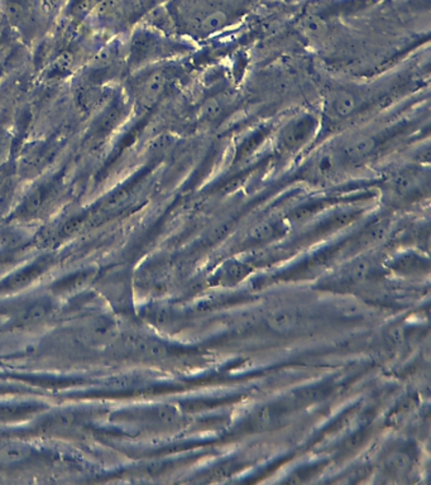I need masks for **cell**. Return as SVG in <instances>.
I'll list each match as a JSON object with an SVG mask.
<instances>
[{
    "instance_id": "obj_1",
    "label": "cell",
    "mask_w": 431,
    "mask_h": 485,
    "mask_svg": "<svg viewBox=\"0 0 431 485\" xmlns=\"http://www.w3.org/2000/svg\"><path fill=\"white\" fill-rule=\"evenodd\" d=\"M313 122L311 118L300 119L292 124L290 129L284 134V143L287 148H298L300 145L306 143L310 134L313 133Z\"/></svg>"
},
{
    "instance_id": "obj_2",
    "label": "cell",
    "mask_w": 431,
    "mask_h": 485,
    "mask_svg": "<svg viewBox=\"0 0 431 485\" xmlns=\"http://www.w3.org/2000/svg\"><path fill=\"white\" fill-rule=\"evenodd\" d=\"M357 101L348 91H338L331 96L329 101V110L336 118H344L354 110Z\"/></svg>"
},
{
    "instance_id": "obj_3",
    "label": "cell",
    "mask_w": 431,
    "mask_h": 485,
    "mask_svg": "<svg viewBox=\"0 0 431 485\" xmlns=\"http://www.w3.org/2000/svg\"><path fill=\"white\" fill-rule=\"evenodd\" d=\"M269 325L279 333H285V331H290L296 326L297 316L296 313L286 311V310H281V311H274V313H269Z\"/></svg>"
},
{
    "instance_id": "obj_4",
    "label": "cell",
    "mask_w": 431,
    "mask_h": 485,
    "mask_svg": "<svg viewBox=\"0 0 431 485\" xmlns=\"http://www.w3.org/2000/svg\"><path fill=\"white\" fill-rule=\"evenodd\" d=\"M29 449L24 445H8L0 450V463L13 464L23 461L29 457Z\"/></svg>"
},
{
    "instance_id": "obj_5",
    "label": "cell",
    "mask_w": 431,
    "mask_h": 485,
    "mask_svg": "<svg viewBox=\"0 0 431 485\" xmlns=\"http://www.w3.org/2000/svg\"><path fill=\"white\" fill-rule=\"evenodd\" d=\"M8 140H6V135L4 133L0 132V161L3 160V157L6 153V148H8Z\"/></svg>"
},
{
    "instance_id": "obj_6",
    "label": "cell",
    "mask_w": 431,
    "mask_h": 485,
    "mask_svg": "<svg viewBox=\"0 0 431 485\" xmlns=\"http://www.w3.org/2000/svg\"><path fill=\"white\" fill-rule=\"evenodd\" d=\"M43 1H45L46 6L52 9V8H56V6H60L62 0H43Z\"/></svg>"
}]
</instances>
